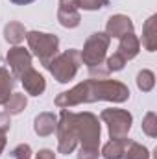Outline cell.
I'll return each instance as SVG.
<instances>
[{"label": "cell", "instance_id": "1", "mask_svg": "<svg viewBox=\"0 0 157 159\" xmlns=\"http://www.w3.org/2000/svg\"><path fill=\"white\" fill-rule=\"evenodd\" d=\"M129 98V89L122 81L117 80H85L74 85L70 91L59 93L56 96V106L61 109H69L79 104H92V102H115L122 104Z\"/></svg>", "mask_w": 157, "mask_h": 159}, {"label": "cell", "instance_id": "2", "mask_svg": "<svg viewBox=\"0 0 157 159\" xmlns=\"http://www.w3.org/2000/svg\"><path fill=\"white\" fill-rule=\"evenodd\" d=\"M81 57H79V50L76 48H69L63 54L56 56L50 63H48V70L54 78L57 80L59 83H69L70 80H74L76 72L79 69Z\"/></svg>", "mask_w": 157, "mask_h": 159}, {"label": "cell", "instance_id": "3", "mask_svg": "<svg viewBox=\"0 0 157 159\" xmlns=\"http://www.w3.org/2000/svg\"><path fill=\"white\" fill-rule=\"evenodd\" d=\"M26 41L30 50L34 52L35 57H39V61L48 67V63L57 56V48H59V39L54 34H44V32H28Z\"/></svg>", "mask_w": 157, "mask_h": 159}, {"label": "cell", "instance_id": "4", "mask_svg": "<svg viewBox=\"0 0 157 159\" xmlns=\"http://www.w3.org/2000/svg\"><path fill=\"white\" fill-rule=\"evenodd\" d=\"M57 150L59 154H72L74 148L78 146V131H76V122L74 113L69 109H61V115L57 119Z\"/></svg>", "mask_w": 157, "mask_h": 159}, {"label": "cell", "instance_id": "5", "mask_svg": "<svg viewBox=\"0 0 157 159\" xmlns=\"http://www.w3.org/2000/svg\"><path fill=\"white\" fill-rule=\"evenodd\" d=\"M76 131H78V143L83 148H98L100 144V122L98 119L85 111V113H74Z\"/></svg>", "mask_w": 157, "mask_h": 159}, {"label": "cell", "instance_id": "6", "mask_svg": "<svg viewBox=\"0 0 157 159\" xmlns=\"http://www.w3.org/2000/svg\"><path fill=\"white\" fill-rule=\"evenodd\" d=\"M109 43H111V37H109L105 32H96V34H92L89 39L85 41L83 50L79 52L81 61H83L87 67L102 65L104 59H105V54H107Z\"/></svg>", "mask_w": 157, "mask_h": 159}, {"label": "cell", "instance_id": "7", "mask_svg": "<svg viewBox=\"0 0 157 159\" xmlns=\"http://www.w3.org/2000/svg\"><path fill=\"white\" fill-rule=\"evenodd\" d=\"M102 120L107 124L109 129V137L111 139H118V137H126L131 129V122L133 117L129 111L126 109H117V107H109L102 111Z\"/></svg>", "mask_w": 157, "mask_h": 159}, {"label": "cell", "instance_id": "8", "mask_svg": "<svg viewBox=\"0 0 157 159\" xmlns=\"http://www.w3.org/2000/svg\"><path fill=\"white\" fill-rule=\"evenodd\" d=\"M6 59H7V65L11 67L13 78L20 80L26 70L32 69V54H30L26 48H22V46H13V48H9Z\"/></svg>", "mask_w": 157, "mask_h": 159}, {"label": "cell", "instance_id": "9", "mask_svg": "<svg viewBox=\"0 0 157 159\" xmlns=\"http://www.w3.org/2000/svg\"><path fill=\"white\" fill-rule=\"evenodd\" d=\"M133 32V22L128 15H113L109 17L107 24H105V34L113 39H120L122 35L126 34H131Z\"/></svg>", "mask_w": 157, "mask_h": 159}, {"label": "cell", "instance_id": "10", "mask_svg": "<svg viewBox=\"0 0 157 159\" xmlns=\"http://www.w3.org/2000/svg\"><path fill=\"white\" fill-rule=\"evenodd\" d=\"M20 81H22V85H24V91H26L28 94H32V96H39V94L44 93V89H46V81L43 78V74H39L34 67L22 74Z\"/></svg>", "mask_w": 157, "mask_h": 159}, {"label": "cell", "instance_id": "11", "mask_svg": "<svg viewBox=\"0 0 157 159\" xmlns=\"http://www.w3.org/2000/svg\"><path fill=\"white\" fill-rule=\"evenodd\" d=\"M139 50H141V43H139V37H137L133 32H131V34H126V35L120 37L117 52L126 59V61L133 59V57L139 54Z\"/></svg>", "mask_w": 157, "mask_h": 159}, {"label": "cell", "instance_id": "12", "mask_svg": "<svg viewBox=\"0 0 157 159\" xmlns=\"http://www.w3.org/2000/svg\"><path fill=\"white\" fill-rule=\"evenodd\" d=\"M57 128V117L54 113H41L35 117V122H34V129L39 137H48L56 131Z\"/></svg>", "mask_w": 157, "mask_h": 159}, {"label": "cell", "instance_id": "13", "mask_svg": "<svg viewBox=\"0 0 157 159\" xmlns=\"http://www.w3.org/2000/svg\"><path fill=\"white\" fill-rule=\"evenodd\" d=\"M129 141L131 139H128V135L126 137H118V139H111L102 148V156L105 159H122L126 148H128V144H129Z\"/></svg>", "mask_w": 157, "mask_h": 159}, {"label": "cell", "instance_id": "14", "mask_svg": "<svg viewBox=\"0 0 157 159\" xmlns=\"http://www.w3.org/2000/svg\"><path fill=\"white\" fill-rule=\"evenodd\" d=\"M142 44L148 52H155L157 48V17L152 15L142 26Z\"/></svg>", "mask_w": 157, "mask_h": 159}, {"label": "cell", "instance_id": "15", "mask_svg": "<svg viewBox=\"0 0 157 159\" xmlns=\"http://www.w3.org/2000/svg\"><path fill=\"white\" fill-rule=\"evenodd\" d=\"M26 34H28L26 28L20 22H17V20L7 22L6 28H4V39L7 41L9 44H15V46H19L22 41L26 39Z\"/></svg>", "mask_w": 157, "mask_h": 159}, {"label": "cell", "instance_id": "16", "mask_svg": "<svg viewBox=\"0 0 157 159\" xmlns=\"http://www.w3.org/2000/svg\"><path fill=\"white\" fill-rule=\"evenodd\" d=\"M13 87H15V78H13V74H9V70L0 65V106H4V104L9 100V96L13 94V93H11Z\"/></svg>", "mask_w": 157, "mask_h": 159}, {"label": "cell", "instance_id": "17", "mask_svg": "<svg viewBox=\"0 0 157 159\" xmlns=\"http://www.w3.org/2000/svg\"><path fill=\"white\" fill-rule=\"evenodd\" d=\"M4 106H6V113H7V115H19V113H22V111L26 109L28 98H26L24 93H13V94L9 96V100H7Z\"/></svg>", "mask_w": 157, "mask_h": 159}, {"label": "cell", "instance_id": "18", "mask_svg": "<svg viewBox=\"0 0 157 159\" xmlns=\"http://www.w3.org/2000/svg\"><path fill=\"white\" fill-rule=\"evenodd\" d=\"M57 20L63 28H76L81 20L78 9H59L57 11Z\"/></svg>", "mask_w": 157, "mask_h": 159}, {"label": "cell", "instance_id": "19", "mask_svg": "<svg viewBox=\"0 0 157 159\" xmlns=\"http://www.w3.org/2000/svg\"><path fill=\"white\" fill-rule=\"evenodd\" d=\"M122 159H150V152H148L146 146H142L135 141H129Z\"/></svg>", "mask_w": 157, "mask_h": 159}, {"label": "cell", "instance_id": "20", "mask_svg": "<svg viewBox=\"0 0 157 159\" xmlns=\"http://www.w3.org/2000/svg\"><path fill=\"white\" fill-rule=\"evenodd\" d=\"M137 87L142 91V93H150L154 87H155V74L148 69L141 70L137 74Z\"/></svg>", "mask_w": 157, "mask_h": 159}, {"label": "cell", "instance_id": "21", "mask_svg": "<svg viewBox=\"0 0 157 159\" xmlns=\"http://www.w3.org/2000/svg\"><path fill=\"white\" fill-rule=\"evenodd\" d=\"M142 131L148 137H157V115L154 111L146 113V117L142 119Z\"/></svg>", "mask_w": 157, "mask_h": 159}, {"label": "cell", "instance_id": "22", "mask_svg": "<svg viewBox=\"0 0 157 159\" xmlns=\"http://www.w3.org/2000/svg\"><path fill=\"white\" fill-rule=\"evenodd\" d=\"M124 65H126V59H124L118 52H115L113 56H109V57H107V61H105V67L109 69V72L122 70V69H124Z\"/></svg>", "mask_w": 157, "mask_h": 159}, {"label": "cell", "instance_id": "23", "mask_svg": "<svg viewBox=\"0 0 157 159\" xmlns=\"http://www.w3.org/2000/svg\"><path fill=\"white\" fill-rule=\"evenodd\" d=\"M11 157L13 159H32V148L30 144L22 143V144H17L11 152Z\"/></svg>", "mask_w": 157, "mask_h": 159}, {"label": "cell", "instance_id": "24", "mask_svg": "<svg viewBox=\"0 0 157 159\" xmlns=\"http://www.w3.org/2000/svg\"><path fill=\"white\" fill-rule=\"evenodd\" d=\"M78 6L87 11H96L107 6V0H78Z\"/></svg>", "mask_w": 157, "mask_h": 159}, {"label": "cell", "instance_id": "25", "mask_svg": "<svg viewBox=\"0 0 157 159\" xmlns=\"http://www.w3.org/2000/svg\"><path fill=\"white\" fill-rule=\"evenodd\" d=\"M89 74L92 78H98V80H105L109 76V69L102 63V65H94V67H89Z\"/></svg>", "mask_w": 157, "mask_h": 159}, {"label": "cell", "instance_id": "26", "mask_svg": "<svg viewBox=\"0 0 157 159\" xmlns=\"http://www.w3.org/2000/svg\"><path fill=\"white\" fill-rule=\"evenodd\" d=\"M98 157H100L98 148H83V146H79L78 159H98Z\"/></svg>", "mask_w": 157, "mask_h": 159}, {"label": "cell", "instance_id": "27", "mask_svg": "<svg viewBox=\"0 0 157 159\" xmlns=\"http://www.w3.org/2000/svg\"><path fill=\"white\" fill-rule=\"evenodd\" d=\"M11 128V119L7 113H0V133H6Z\"/></svg>", "mask_w": 157, "mask_h": 159}, {"label": "cell", "instance_id": "28", "mask_svg": "<svg viewBox=\"0 0 157 159\" xmlns=\"http://www.w3.org/2000/svg\"><path fill=\"white\" fill-rule=\"evenodd\" d=\"M78 0H59V9H78Z\"/></svg>", "mask_w": 157, "mask_h": 159}, {"label": "cell", "instance_id": "29", "mask_svg": "<svg viewBox=\"0 0 157 159\" xmlns=\"http://www.w3.org/2000/svg\"><path fill=\"white\" fill-rule=\"evenodd\" d=\"M35 159H56V154L52 150H48V148H43V150L37 152V157Z\"/></svg>", "mask_w": 157, "mask_h": 159}, {"label": "cell", "instance_id": "30", "mask_svg": "<svg viewBox=\"0 0 157 159\" xmlns=\"http://www.w3.org/2000/svg\"><path fill=\"white\" fill-rule=\"evenodd\" d=\"M6 148V133H0V154L4 152Z\"/></svg>", "mask_w": 157, "mask_h": 159}, {"label": "cell", "instance_id": "31", "mask_svg": "<svg viewBox=\"0 0 157 159\" xmlns=\"http://www.w3.org/2000/svg\"><path fill=\"white\" fill-rule=\"evenodd\" d=\"M13 4H20V6H24V4H30V2H34V0H11Z\"/></svg>", "mask_w": 157, "mask_h": 159}]
</instances>
